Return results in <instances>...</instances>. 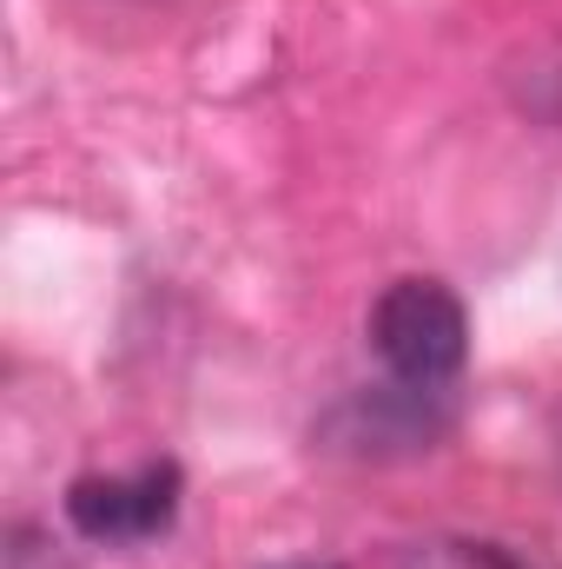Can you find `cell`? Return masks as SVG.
<instances>
[{"label": "cell", "instance_id": "cell-1", "mask_svg": "<svg viewBox=\"0 0 562 569\" xmlns=\"http://www.w3.org/2000/svg\"><path fill=\"white\" fill-rule=\"evenodd\" d=\"M371 345L391 365L398 385L436 391L463 371L470 358V318L456 305V291L436 279H398L371 305Z\"/></svg>", "mask_w": 562, "mask_h": 569}, {"label": "cell", "instance_id": "cell-2", "mask_svg": "<svg viewBox=\"0 0 562 569\" xmlns=\"http://www.w3.org/2000/svg\"><path fill=\"white\" fill-rule=\"evenodd\" d=\"M179 463H145L127 477H80L67 490V517L93 543H145L179 517Z\"/></svg>", "mask_w": 562, "mask_h": 569}]
</instances>
